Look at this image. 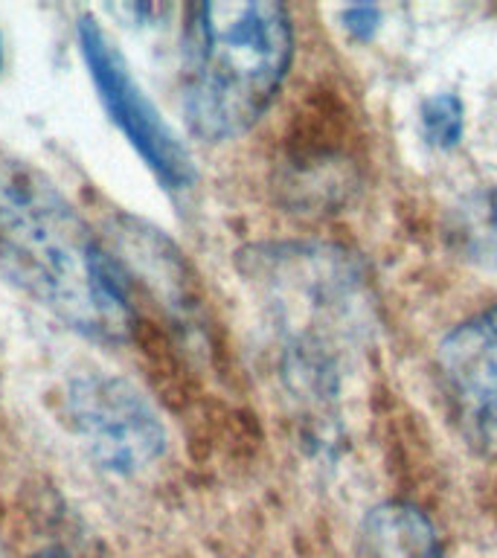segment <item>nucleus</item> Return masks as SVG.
Returning <instances> with one entry per match:
<instances>
[{"mask_svg":"<svg viewBox=\"0 0 497 558\" xmlns=\"http://www.w3.org/2000/svg\"><path fill=\"white\" fill-rule=\"evenodd\" d=\"M0 268L73 329L108 340L129 335V294L108 253L24 163L0 166Z\"/></svg>","mask_w":497,"mask_h":558,"instance_id":"nucleus-1","label":"nucleus"},{"mask_svg":"<svg viewBox=\"0 0 497 558\" xmlns=\"http://www.w3.org/2000/svg\"><path fill=\"white\" fill-rule=\"evenodd\" d=\"M291 61V21L279 3L221 0L190 9L183 35V111L204 140L259 120Z\"/></svg>","mask_w":497,"mask_h":558,"instance_id":"nucleus-2","label":"nucleus"},{"mask_svg":"<svg viewBox=\"0 0 497 558\" xmlns=\"http://www.w3.org/2000/svg\"><path fill=\"white\" fill-rule=\"evenodd\" d=\"M78 47L105 111L111 113V120L120 125L131 146L137 148V155L157 174V181L166 190H186L195 178L190 151L174 137V131L166 125L151 99L143 94L137 78L131 76L129 61L122 59L117 44L90 15H82L78 21Z\"/></svg>","mask_w":497,"mask_h":558,"instance_id":"nucleus-3","label":"nucleus"},{"mask_svg":"<svg viewBox=\"0 0 497 558\" xmlns=\"http://www.w3.org/2000/svg\"><path fill=\"white\" fill-rule=\"evenodd\" d=\"M70 422L102 469L134 474L163 453L166 434L160 416L122 378L90 375L70 387Z\"/></svg>","mask_w":497,"mask_h":558,"instance_id":"nucleus-4","label":"nucleus"},{"mask_svg":"<svg viewBox=\"0 0 497 558\" xmlns=\"http://www.w3.org/2000/svg\"><path fill=\"white\" fill-rule=\"evenodd\" d=\"M436 369L457 425L497 460V305L443 340Z\"/></svg>","mask_w":497,"mask_h":558,"instance_id":"nucleus-5","label":"nucleus"},{"mask_svg":"<svg viewBox=\"0 0 497 558\" xmlns=\"http://www.w3.org/2000/svg\"><path fill=\"white\" fill-rule=\"evenodd\" d=\"M361 558H439V547L425 514L408 504H387L366 518Z\"/></svg>","mask_w":497,"mask_h":558,"instance_id":"nucleus-6","label":"nucleus"},{"mask_svg":"<svg viewBox=\"0 0 497 558\" xmlns=\"http://www.w3.org/2000/svg\"><path fill=\"white\" fill-rule=\"evenodd\" d=\"M422 129L425 137L439 148L457 146L462 134V105L453 94L431 96L422 108Z\"/></svg>","mask_w":497,"mask_h":558,"instance_id":"nucleus-7","label":"nucleus"},{"mask_svg":"<svg viewBox=\"0 0 497 558\" xmlns=\"http://www.w3.org/2000/svg\"><path fill=\"white\" fill-rule=\"evenodd\" d=\"M343 21H347V26L352 29V33H357V35L373 33L375 24H378V9L375 7L349 9L347 15H343Z\"/></svg>","mask_w":497,"mask_h":558,"instance_id":"nucleus-8","label":"nucleus"},{"mask_svg":"<svg viewBox=\"0 0 497 558\" xmlns=\"http://www.w3.org/2000/svg\"><path fill=\"white\" fill-rule=\"evenodd\" d=\"M0 64H3V41H0Z\"/></svg>","mask_w":497,"mask_h":558,"instance_id":"nucleus-9","label":"nucleus"}]
</instances>
